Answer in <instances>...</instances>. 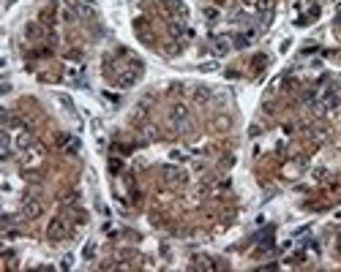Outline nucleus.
I'll return each instance as SVG.
<instances>
[{
  "mask_svg": "<svg viewBox=\"0 0 341 272\" xmlns=\"http://www.w3.org/2000/svg\"><path fill=\"white\" fill-rule=\"evenodd\" d=\"M140 76H142V63L137 60L126 68V71H118V74H115V85H118L120 90H126V87H131V85H137Z\"/></svg>",
  "mask_w": 341,
  "mask_h": 272,
  "instance_id": "obj_1",
  "label": "nucleus"
},
{
  "mask_svg": "<svg viewBox=\"0 0 341 272\" xmlns=\"http://www.w3.org/2000/svg\"><path fill=\"white\" fill-rule=\"evenodd\" d=\"M66 234H69V223H66V218H52L49 226H47V239L60 242V239H66Z\"/></svg>",
  "mask_w": 341,
  "mask_h": 272,
  "instance_id": "obj_2",
  "label": "nucleus"
},
{
  "mask_svg": "<svg viewBox=\"0 0 341 272\" xmlns=\"http://www.w3.org/2000/svg\"><path fill=\"white\" fill-rule=\"evenodd\" d=\"M41 212H44V204L38 202V199H25V202H22V218L33 221V218H38Z\"/></svg>",
  "mask_w": 341,
  "mask_h": 272,
  "instance_id": "obj_3",
  "label": "nucleus"
},
{
  "mask_svg": "<svg viewBox=\"0 0 341 272\" xmlns=\"http://www.w3.org/2000/svg\"><path fill=\"white\" fill-rule=\"evenodd\" d=\"M161 174H164V180H167V183H172V185L186 183V174H183L178 166H164V169H161Z\"/></svg>",
  "mask_w": 341,
  "mask_h": 272,
  "instance_id": "obj_4",
  "label": "nucleus"
},
{
  "mask_svg": "<svg viewBox=\"0 0 341 272\" xmlns=\"http://www.w3.org/2000/svg\"><path fill=\"white\" fill-rule=\"evenodd\" d=\"M336 106H341V93H336V90L330 87L320 98V109H336Z\"/></svg>",
  "mask_w": 341,
  "mask_h": 272,
  "instance_id": "obj_5",
  "label": "nucleus"
},
{
  "mask_svg": "<svg viewBox=\"0 0 341 272\" xmlns=\"http://www.w3.org/2000/svg\"><path fill=\"white\" fill-rule=\"evenodd\" d=\"M186 120H188V106L186 103H175V106L169 109V122L178 125V122H186Z\"/></svg>",
  "mask_w": 341,
  "mask_h": 272,
  "instance_id": "obj_6",
  "label": "nucleus"
},
{
  "mask_svg": "<svg viewBox=\"0 0 341 272\" xmlns=\"http://www.w3.org/2000/svg\"><path fill=\"white\" fill-rule=\"evenodd\" d=\"M194 101L199 103V106H208V103L213 101V90H210V87H205V85L194 87Z\"/></svg>",
  "mask_w": 341,
  "mask_h": 272,
  "instance_id": "obj_7",
  "label": "nucleus"
},
{
  "mask_svg": "<svg viewBox=\"0 0 341 272\" xmlns=\"http://www.w3.org/2000/svg\"><path fill=\"white\" fill-rule=\"evenodd\" d=\"M41 35H44V30H41L38 22H28V25H25V38L28 41H38Z\"/></svg>",
  "mask_w": 341,
  "mask_h": 272,
  "instance_id": "obj_8",
  "label": "nucleus"
},
{
  "mask_svg": "<svg viewBox=\"0 0 341 272\" xmlns=\"http://www.w3.org/2000/svg\"><path fill=\"white\" fill-rule=\"evenodd\" d=\"M69 6L77 11V17H90V14H93V8L88 6L85 0H69Z\"/></svg>",
  "mask_w": 341,
  "mask_h": 272,
  "instance_id": "obj_9",
  "label": "nucleus"
},
{
  "mask_svg": "<svg viewBox=\"0 0 341 272\" xmlns=\"http://www.w3.org/2000/svg\"><path fill=\"white\" fill-rule=\"evenodd\" d=\"M0 155H3V158L11 155V139H8V128L0 131Z\"/></svg>",
  "mask_w": 341,
  "mask_h": 272,
  "instance_id": "obj_10",
  "label": "nucleus"
},
{
  "mask_svg": "<svg viewBox=\"0 0 341 272\" xmlns=\"http://www.w3.org/2000/svg\"><path fill=\"white\" fill-rule=\"evenodd\" d=\"M167 8L169 11H175L180 19H186L188 17V8H186V3H180V0H167Z\"/></svg>",
  "mask_w": 341,
  "mask_h": 272,
  "instance_id": "obj_11",
  "label": "nucleus"
},
{
  "mask_svg": "<svg viewBox=\"0 0 341 272\" xmlns=\"http://www.w3.org/2000/svg\"><path fill=\"white\" fill-rule=\"evenodd\" d=\"M134 30H137V35H140V38H145V41L153 38V33H150V27H147L145 19H137V22H134Z\"/></svg>",
  "mask_w": 341,
  "mask_h": 272,
  "instance_id": "obj_12",
  "label": "nucleus"
},
{
  "mask_svg": "<svg viewBox=\"0 0 341 272\" xmlns=\"http://www.w3.org/2000/svg\"><path fill=\"white\" fill-rule=\"evenodd\" d=\"M213 52H216V54H227V52H230V38H221V35L213 38Z\"/></svg>",
  "mask_w": 341,
  "mask_h": 272,
  "instance_id": "obj_13",
  "label": "nucleus"
},
{
  "mask_svg": "<svg viewBox=\"0 0 341 272\" xmlns=\"http://www.w3.org/2000/svg\"><path fill=\"white\" fill-rule=\"evenodd\" d=\"M66 79H69V82H79V79H82V66H69V68H66Z\"/></svg>",
  "mask_w": 341,
  "mask_h": 272,
  "instance_id": "obj_14",
  "label": "nucleus"
},
{
  "mask_svg": "<svg viewBox=\"0 0 341 272\" xmlns=\"http://www.w3.org/2000/svg\"><path fill=\"white\" fill-rule=\"evenodd\" d=\"M254 38V30H249V33H240V35H235V47L237 49H243V47H249V41Z\"/></svg>",
  "mask_w": 341,
  "mask_h": 272,
  "instance_id": "obj_15",
  "label": "nucleus"
},
{
  "mask_svg": "<svg viewBox=\"0 0 341 272\" xmlns=\"http://www.w3.org/2000/svg\"><path fill=\"white\" fill-rule=\"evenodd\" d=\"M60 144H63L66 150H69V153H77V150H79V142L74 139V136H63V139H60Z\"/></svg>",
  "mask_w": 341,
  "mask_h": 272,
  "instance_id": "obj_16",
  "label": "nucleus"
},
{
  "mask_svg": "<svg viewBox=\"0 0 341 272\" xmlns=\"http://www.w3.org/2000/svg\"><path fill=\"white\" fill-rule=\"evenodd\" d=\"M17 147H19V150H30V147H33V139H30V134H19V139H17Z\"/></svg>",
  "mask_w": 341,
  "mask_h": 272,
  "instance_id": "obj_17",
  "label": "nucleus"
},
{
  "mask_svg": "<svg viewBox=\"0 0 341 272\" xmlns=\"http://www.w3.org/2000/svg\"><path fill=\"white\" fill-rule=\"evenodd\" d=\"M147 106H150V98H145V101L137 106V120H142V117H147Z\"/></svg>",
  "mask_w": 341,
  "mask_h": 272,
  "instance_id": "obj_18",
  "label": "nucleus"
},
{
  "mask_svg": "<svg viewBox=\"0 0 341 272\" xmlns=\"http://www.w3.org/2000/svg\"><path fill=\"white\" fill-rule=\"evenodd\" d=\"M265 63H268V57H265V54H257V57H254V68H262Z\"/></svg>",
  "mask_w": 341,
  "mask_h": 272,
  "instance_id": "obj_19",
  "label": "nucleus"
},
{
  "mask_svg": "<svg viewBox=\"0 0 341 272\" xmlns=\"http://www.w3.org/2000/svg\"><path fill=\"white\" fill-rule=\"evenodd\" d=\"M172 158H178V161H183V158H186V153H183V150H175V153H172Z\"/></svg>",
  "mask_w": 341,
  "mask_h": 272,
  "instance_id": "obj_20",
  "label": "nucleus"
},
{
  "mask_svg": "<svg viewBox=\"0 0 341 272\" xmlns=\"http://www.w3.org/2000/svg\"><path fill=\"white\" fill-rule=\"evenodd\" d=\"M6 3H14V0H6Z\"/></svg>",
  "mask_w": 341,
  "mask_h": 272,
  "instance_id": "obj_21",
  "label": "nucleus"
},
{
  "mask_svg": "<svg viewBox=\"0 0 341 272\" xmlns=\"http://www.w3.org/2000/svg\"><path fill=\"white\" fill-rule=\"evenodd\" d=\"M339 248H341V239H339Z\"/></svg>",
  "mask_w": 341,
  "mask_h": 272,
  "instance_id": "obj_22",
  "label": "nucleus"
}]
</instances>
